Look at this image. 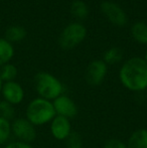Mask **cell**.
<instances>
[{
  "instance_id": "obj_22",
  "label": "cell",
  "mask_w": 147,
  "mask_h": 148,
  "mask_svg": "<svg viewBox=\"0 0 147 148\" xmlns=\"http://www.w3.org/2000/svg\"><path fill=\"white\" fill-rule=\"evenodd\" d=\"M6 148H32V146L29 143L22 142V141H15V142L8 144Z\"/></svg>"
},
{
  "instance_id": "obj_5",
  "label": "cell",
  "mask_w": 147,
  "mask_h": 148,
  "mask_svg": "<svg viewBox=\"0 0 147 148\" xmlns=\"http://www.w3.org/2000/svg\"><path fill=\"white\" fill-rule=\"evenodd\" d=\"M100 8L104 16L112 24L119 26V27L125 26L127 24V14L117 3L112 1H104L101 3Z\"/></svg>"
},
{
  "instance_id": "obj_7",
  "label": "cell",
  "mask_w": 147,
  "mask_h": 148,
  "mask_svg": "<svg viewBox=\"0 0 147 148\" xmlns=\"http://www.w3.org/2000/svg\"><path fill=\"white\" fill-rule=\"evenodd\" d=\"M11 131L19 139V141L25 143L32 142L36 137V126L24 118L16 119L11 125Z\"/></svg>"
},
{
  "instance_id": "obj_9",
  "label": "cell",
  "mask_w": 147,
  "mask_h": 148,
  "mask_svg": "<svg viewBox=\"0 0 147 148\" xmlns=\"http://www.w3.org/2000/svg\"><path fill=\"white\" fill-rule=\"evenodd\" d=\"M72 126L70 123V119L55 116L51 122V133L57 140H67L68 137L71 135Z\"/></svg>"
},
{
  "instance_id": "obj_23",
  "label": "cell",
  "mask_w": 147,
  "mask_h": 148,
  "mask_svg": "<svg viewBox=\"0 0 147 148\" xmlns=\"http://www.w3.org/2000/svg\"><path fill=\"white\" fill-rule=\"evenodd\" d=\"M2 86H3V82H2V81H1V79H0V93H1Z\"/></svg>"
},
{
  "instance_id": "obj_19",
  "label": "cell",
  "mask_w": 147,
  "mask_h": 148,
  "mask_svg": "<svg viewBox=\"0 0 147 148\" xmlns=\"http://www.w3.org/2000/svg\"><path fill=\"white\" fill-rule=\"evenodd\" d=\"M11 133V125L9 121L0 117V144L4 143Z\"/></svg>"
},
{
  "instance_id": "obj_2",
  "label": "cell",
  "mask_w": 147,
  "mask_h": 148,
  "mask_svg": "<svg viewBox=\"0 0 147 148\" xmlns=\"http://www.w3.org/2000/svg\"><path fill=\"white\" fill-rule=\"evenodd\" d=\"M55 116L53 102L39 97L32 100L26 109V119L34 126L51 123Z\"/></svg>"
},
{
  "instance_id": "obj_15",
  "label": "cell",
  "mask_w": 147,
  "mask_h": 148,
  "mask_svg": "<svg viewBox=\"0 0 147 148\" xmlns=\"http://www.w3.org/2000/svg\"><path fill=\"white\" fill-rule=\"evenodd\" d=\"M71 13L77 19L84 20L89 15V7L83 0H75L71 4Z\"/></svg>"
},
{
  "instance_id": "obj_20",
  "label": "cell",
  "mask_w": 147,
  "mask_h": 148,
  "mask_svg": "<svg viewBox=\"0 0 147 148\" xmlns=\"http://www.w3.org/2000/svg\"><path fill=\"white\" fill-rule=\"evenodd\" d=\"M66 148H84L83 140L78 132H72L66 140Z\"/></svg>"
},
{
  "instance_id": "obj_6",
  "label": "cell",
  "mask_w": 147,
  "mask_h": 148,
  "mask_svg": "<svg viewBox=\"0 0 147 148\" xmlns=\"http://www.w3.org/2000/svg\"><path fill=\"white\" fill-rule=\"evenodd\" d=\"M108 73V66L103 60H95L89 64L85 78L90 86H99L104 82Z\"/></svg>"
},
{
  "instance_id": "obj_16",
  "label": "cell",
  "mask_w": 147,
  "mask_h": 148,
  "mask_svg": "<svg viewBox=\"0 0 147 148\" xmlns=\"http://www.w3.org/2000/svg\"><path fill=\"white\" fill-rule=\"evenodd\" d=\"M123 58V53L119 47H110L109 49H107L104 53V57H103V62L109 66V64H118L122 60Z\"/></svg>"
},
{
  "instance_id": "obj_4",
  "label": "cell",
  "mask_w": 147,
  "mask_h": 148,
  "mask_svg": "<svg viewBox=\"0 0 147 148\" xmlns=\"http://www.w3.org/2000/svg\"><path fill=\"white\" fill-rule=\"evenodd\" d=\"M87 28L81 22H72L62 31L59 37V45L63 49H73L85 40Z\"/></svg>"
},
{
  "instance_id": "obj_25",
  "label": "cell",
  "mask_w": 147,
  "mask_h": 148,
  "mask_svg": "<svg viewBox=\"0 0 147 148\" xmlns=\"http://www.w3.org/2000/svg\"><path fill=\"white\" fill-rule=\"evenodd\" d=\"M146 95H147V90H146Z\"/></svg>"
},
{
  "instance_id": "obj_3",
  "label": "cell",
  "mask_w": 147,
  "mask_h": 148,
  "mask_svg": "<svg viewBox=\"0 0 147 148\" xmlns=\"http://www.w3.org/2000/svg\"><path fill=\"white\" fill-rule=\"evenodd\" d=\"M34 87L39 98L53 102L63 95L64 86L62 82L53 75L46 72H39L34 77Z\"/></svg>"
},
{
  "instance_id": "obj_17",
  "label": "cell",
  "mask_w": 147,
  "mask_h": 148,
  "mask_svg": "<svg viewBox=\"0 0 147 148\" xmlns=\"http://www.w3.org/2000/svg\"><path fill=\"white\" fill-rule=\"evenodd\" d=\"M17 77V68L12 64H6L0 66V79L2 82H12Z\"/></svg>"
},
{
  "instance_id": "obj_10",
  "label": "cell",
  "mask_w": 147,
  "mask_h": 148,
  "mask_svg": "<svg viewBox=\"0 0 147 148\" xmlns=\"http://www.w3.org/2000/svg\"><path fill=\"white\" fill-rule=\"evenodd\" d=\"M1 93L3 95L5 101L12 104V105H16V104L21 103L24 98L23 89L15 81L4 83L3 86H2Z\"/></svg>"
},
{
  "instance_id": "obj_11",
  "label": "cell",
  "mask_w": 147,
  "mask_h": 148,
  "mask_svg": "<svg viewBox=\"0 0 147 148\" xmlns=\"http://www.w3.org/2000/svg\"><path fill=\"white\" fill-rule=\"evenodd\" d=\"M127 148H147V129L135 130L128 139Z\"/></svg>"
},
{
  "instance_id": "obj_12",
  "label": "cell",
  "mask_w": 147,
  "mask_h": 148,
  "mask_svg": "<svg viewBox=\"0 0 147 148\" xmlns=\"http://www.w3.org/2000/svg\"><path fill=\"white\" fill-rule=\"evenodd\" d=\"M131 35L136 42L147 45V24L143 21H137L132 25Z\"/></svg>"
},
{
  "instance_id": "obj_24",
  "label": "cell",
  "mask_w": 147,
  "mask_h": 148,
  "mask_svg": "<svg viewBox=\"0 0 147 148\" xmlns=\"http://www.w3.org/2000/svg\"><path fill=\"white\" fill-rule=\"evenodd\" d=\"M144 60H145V62H147V49H146V51H145V56H144Z\"/></svg>"
},
{
  "instance_id": "obj_14",
  "label": "cell",
  "mask_w": 147,
  "mask_h": 148,
  "mask_svg": "<svg viewBox=\"0 0 147 148\" xmlns=\"http://www.w3.org/2000/svg\"><path fill=\"white\" fill-rule=\"evenodd\" d=\"M26 36V29L23 26L12 25L8 27L5 31V37L9 42H19L23 40Z\"/></svg>"
},
{
  "instance_id": "obj_8",
  "label": "cell",
  "mask_w": 147,
  "mask_h": 148,
  "mask_svg": "<svg viewBox=\"0 0 147 148\" xmlns=\"http://www.w3.org/2000/svg\"><path fill=\"white\" fill-rule=\"evenodd\" d=\"M55 114L68 119H72L78 113V108L76 103L70 97L66 95H61L53 101Z\"/></svg>"
},
{
  "instance_id": "obj_18",
  "label": "cell",
  "mask_w": 147,
  "mask_h": 148,
  "mask_svg": "<svg viewBox=\"0 0 147 148\" xmlns=\"http://www.w3.org/2000/svg\"><path fill=\"white\" fill-rule=\"evenodd\" d=\"M14 115H15V110L12 104L6 101L0 102V117L9 120L13 118Z\"/></svg>"
},
{
  "instance_id": "obj_13",
  "label": "cell",
  "mask_w": 147,
  "mask_h": 148,
  "mask_svg": "<svg viewBox=\"0 0 147 148\" xmlns=\"http://www.w3.org/2000/svg\"><path fill=\"white\" fill-rule=\"evenodd\" d=\"M14 56V47L11 42L3 38H0V66L8 64Z\"/></svg>"
},
{
  "instance_id": "obj_1",
  "label": "cell",
  "mask_w": 147,
  "mask_h": 148,
  "mask_svg": "<svg viewBox=\"0 0 147 148\" xmlns=\"http://www.w3.org/2000/svg\"><path fill=\"white\" fill-rule=\"evenodd\" d=\"M121 84L132 92L147 90V62L144 58L133 57L124 62L119 71Z\"/></svg>"
},
{
  "instance_id": "obj_21",
  "label": "cell",
  "mask_w": 147,
  "mask_h": 148,
  "mask_svg": "<svg viewBox=\"0 0 147 148\" xmlns=\"http://www.w3.org/2000/svg\"><path fill=\"white\" fill-rule=\"evenodd\" d=\"M104 148H127L126 143L122 142L119 139H109L106 143H105Z\"/></svg>"
}]
</instances>
